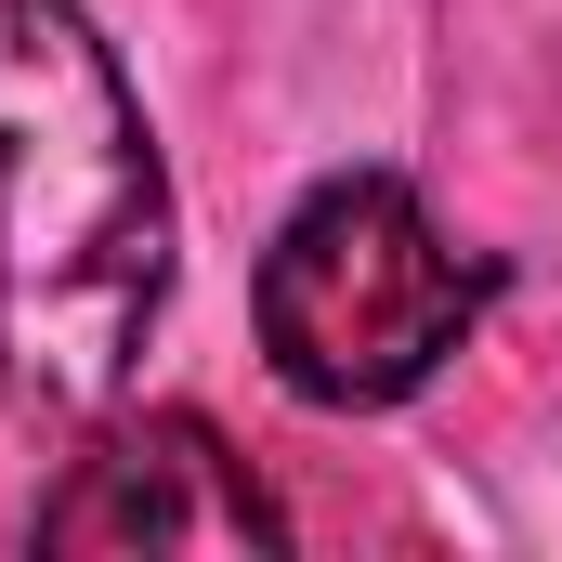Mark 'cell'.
<instances>
[{"label": "cell", "mask_w": 562, "mask_h": 562, "mask_svg": "<svg viewBox=\"0 0 562 562\" xmlns=\"http://www.w3.org/2000/svg\"><path fill=\"white\" fill-rule=\"evenodd\" d=\"M170 314V157L79 0H0V406L92 431Z\"/></svg>", "instance_id": "1"}, {"label": "cell", "mask_w": 562, "mask_h": 562, "mask_svg": "<svg viewBox=\"0 0 562 562\" xmlns=\"http://www.w3.org/2000/svg\"><path fill=\"white\" fill-rule=\"evenodd\" d=\"M471 314H484V276L458 262V236L431 223L406 170H327L262 249V353L327 419L406 406L471 340Z\"/></svg>", "instance_id": "2"}, {"label": "cell", "mask_w": 562, "mask_h": 562, "mask_svg": "<svg viewBox=\"0 0 562 562\" xmlns=\"http://www.w3.org/2000/svg\"><path fill=\"white\" fill-rule=\"evenodd\" d=\"M40 550H196V562H262L288 550V510L262 471L196 419V406H144V419H92L66 458V484L40 497Z\"/></svg>", "instance_id": "3"}]
</instances>
